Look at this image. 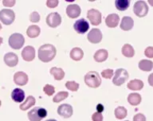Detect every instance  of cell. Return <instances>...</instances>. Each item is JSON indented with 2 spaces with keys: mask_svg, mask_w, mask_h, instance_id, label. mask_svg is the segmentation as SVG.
I'll return each instance as SVG.
<instances>
[{
  "mask_svg": "<svg viewBox=\"0 0 153 121\" xmlns=\"http://www.w3.org/2000/svg\"><path fill=\"white\" fill-rule=\"evenodd\" d=\"M57 54V50L54 45L51 44H45L38 49V56L40 61L42 62H50L55 57Z\"/></svg>",
  "mask_w": 153,
  "mask_h": 121,
  "instance_id": "1",
  "label": "cell"
},
{
  "mask_svg": "<svg viewBox=\"0 0 153 121\" xmlns=\"http://www.w3.org/2000/svg\"><path fill=\"white\" fill-rule=\"evenodd\" d=\"M85 83L89 88H97L101 84V78L97 72L90 71L85 76Z\"/></svg>",
  "mask_w": 153,
  "mask_h": 121,
  "instance_id": "2",
  "label": "cell"
},
{
  "mask_svg": "<svg viewBox=\"0 0 153 121\" xmlns=\"http://www.w3.org/2000/svg\"><path fill=\"white\" fill-rule=\"evenodd\" d=\"M28 119L30 121H41L47 116V111L41 107L33 108L28 112Z\"/></svg>",
  "mask_w": 153,
  "mask_h": 121,
  "instance_id": "3",
  "label": "cell"
},
{
  "mask_svg": "<svg viewBox=\"0 0 153 121\" xmlns=\"http://www.w3.org/2000/svg\"><path fill=\"white\" fill-rule=\"evenodd\" d=\"M25 43V38L21 33H14L10 36L9 45L14 50H19L23 46Z\"/></svg>",
  "mask_w": 153,
  "mask_h": 121,
  "instance_id": "4",
  "label": "cell"
},
{
  "mask_svg": "<svg viewBox=\"0 0 153 121\" xmlns=\"http://www.w3.org/2000/svg\"><path fill=\"white\" fill-rule=\"evenodd\" d=\"M128 77V73L124 69L120 68V69H117V71L115 72V76L113 77V80H112V83L114 84L115 85L120 86L124 82H126Z\"/></svg>",
  "mask_w": 153,
  "mask_h": 121,
  "instance_id": "5",
  "label": "cell"
},
{
  "mask_svg": "<svg viewBox=\"0 0 153 121\" xmlns=\"http://www.w3.org/2000/svg\"><path fill=\"white\" fill-rule=\"evenodd\" d=\"M15 19V14L10 9H2L0 10V21L7 26H9L14 22Z\"/></svg>",
  "mask_w": 153,
  "mask_h": 121,
  "instance_id": "6",
  "label": "cell"
},
{
  "mask_svg": "<svg viewBox=\"0 0 153 121\" xmlns=\"http://www.w3.org/2000/svg\"><path fill=\"white\" fill-rule=\"evenodd\" d=\"M133 11L136 16L139 18H143L146 16L148 13V7L144 1H137L134 4Z\"/></svg>",
  "mask_w": 153,
  "mask_h": 121,
  "instance_id": "7",
  "label": "cell"
},
{
  "mask_svg": "<svg viewBox=\"0 0 153 121\" xmlns=\"http://www.w3.org/2000/svg\"><path fill=\"white\" fill-rule=\"evenodd\" d=\"M87 19L93 26H98L101 23V13L98 10L90 9L87 12Z\"/></svg>",
  "mask_w": 153,
  "mask_h": 121,
  "instance_id": "8",
  "label": "cell"
},
{
  "mask_svg": "<svg viewBox=\"0 0 153 121\" xmlns=\"http://www.w3.org/2000/svg\"><path fill=\"white\" fill-rule=\"evenodd\" d=\"M62 23V17L57 12L50 13L46 17V24L50 27L56 28Z\"/></svg>",
  "mask_w": 153,
  "mask_h": 121,
  "instance_id": "9",
  "label": "cell"
},
{
  "mask_svg": "<svg viewBox=\"0 0 153 121\" xmlns=\"http://www.w3.org/2000/svg\"><path fill=\"white\" fill-rule=\"evenodd\" d=\"M74 28L77 33L83 34L85 33L89 29V24L85 19H81L76 20L74 25Z\"/></svg>",
  "mask_w": 153,
  "mask_h": 121,
  "instance_id": "10",
  "label": "cell"
},
{
  "mask_svg": "<svg viewBox=\"0 0 153 121\" xmlns=\"http://www.w3.org/2000/svg\"><path fill=\"white\" fill-rule=\"evenodd\" d=\"M88 41L93 44H97L100 43L102 40V33L99 29H92L87 36Z\"/></svg>",
  "mask_w": 153,
  "mask_h": 121,
  "instance_id": "11",
  "label": "cell"
},
{
  "mask_svg": "<svg viewBox=\"0 0 153 121\" xmlns=\"http://www.w3.org/2000/svg\"><path fill=\"white\" fill-rule=\"evenodd\" d=\"M73 112H74L73 108L71 105H68V104H63V105H60L57 108V114L63 118H66V119L72 117Z\"/></svg>",
  "mask_w": 153,
  "mask_h": 121,
  "instance_id": "12",
  "label": "cell"
},
{
  "mask_svg": "<svg viewBox=\"0 0 153 121\" xmlns=\"http://www.w3.org/2000/svg\"><path fill=\"white\" fill-rule=\"evenodd\" d=\"M22 57L26 62H32L35 57V50L33 46L28 45L22 51Z\"/></svg>",
  "mask_w": 153,
  "mask_h": 121,
  "instance_id": "13",
  "label": "cell"
},
{
  "mask_svg": "<svg viewBox=\"0 0 153 121\" xmlns=\"http://www.w3.org/2000/svg\"><path fill=\"white\" fill-rule=\"evenodd\" d=\"M14 81L17 85H26L27 82H28V76L24 72H17L14 75Z\"/></svg>",
  "mask_w": 153,
  "mask_h": 121,
  "instance_id": "14",
  "label": "cell"
},
{
  "mask_svg": "<svg viewBox=\"0 0 153 121\" xmlns=\"http://www.w3.org/2000/svg\"><path fill=\"white\" fill-rule=\"evenodd\" d=\"M66 14L70 19H76L81 14V7L76 4L69 5L66 8Z\"/></svg>",
  "mask_w": 153,
  "mask_h": 121,
  "instance_id": "15",
  "label": "cell"
},
{
  "mask_svg": "<svg viewBox=\"0 0 153 121\" xmlns=\"http://www.w3.org/2000/svg\"><path fill=\"white\" fill-rule=\"evenodd\" d=\"M4 62L7 66L14 67L19 63V57L14 53H7L4 56Z\"/></svg>",
  "mask_w": 153,
  "mask_h": 121,
  "instance_id": "16",
  "label": "cell"
},
{
  "mask_svg": "<svg viewBox=\"0 0 153 121\" xmlns=\"http://www.w3.org/2000/svg\"><path fill=\"white\" fill-rule=\"evenodd\" d=\"M120 17L117 14H108L105 19V23L109 28H115L119 24Z\"/></svg>",
  "mask_w": 153,
  "mask_h": 121,
  "instance_id": "17",
  "label": "cell"
},
{
  "mask_svg": "<svg viewBox=\"0 0 153 121\" xmlns=\"http://www.w3.org/2000/svg\"><path fill=\"white\" fill-rule=\"evenodd\" d=\"M134 25L133 19L129 16H124L121 20V23L120 25V27L121 30L124 31H128L132 29Z\"/></svg>",
  "mask_w": 153,
  "mask_h": 121,
  "instance_id": "18",
  "label": "cell"
},
{
  "mask_svg": "<svg viewBox=\"0 0 153 121\" xmlns=\"http://www.w3.org/2000/svg\"><path fill=\"white\" fill-rule=\"evenodd\" d=\"M11 98L14 102L21 103L25 99V93L21 88H14L11 93Z\"/></svg>",
  "mask_w": 153,
  "mask_h": 121,
  "instance_id": "19",
  "label": "cell"
},
{
  "mask_svg": "<svg viewBox=\"0 0 153 121\" xmlns=\"http://www.w3.org/2000/svg\"><path fill=\"white\" fill-rule=\"evenodd\" d=\"M108 56V53L105 49H100L97 50L93 55V58L97 62H105Z\"/></svg>",
  "mask_w": 153,
  "mask_h": 121,
  "instance_id": "20",
  "label": "cell"
},
{
  "mask_svg": "<svg viewBox=\"0 0 153 121\" xmlns=\"http://www.w3.org/2000/svg\"><path fill=\"white\" fill-rule=\"evenodd\" d=\"M128 88H129L130 90L132 91H139L141 90L143 87V82L140 80L138 79H135V80H131L128 83L127 85Z\"/></svg>",
  "mask_w": 153,
  "mask_h": 121,
  "instance_id": "21",
  "label": "cell"
},
{
  "mask_svg": "<svg viewBox=\"0 0 153 121\" xmlns=\"http://www.w3.org/2000/svg\"><path fill=\"white\" fill-rule=\"evenodd\" d=\"M50 73L51 75L53 76L56 81H61L65 77V72L64 70L61 68L57 67H53L50 70Z\"/></svg>",
  "mask_w": 153,
  "mask_h": 121,
  "instance_id": "22",
  "label": "cell"
},
{
  "mask_svg": "<svg viewBox=\"0 0 153 121\" xmlns=\"http://www.w3.org/2000/svg\"><path fill=\"white\" fill-rule=\"evenodd\" d=\"M70 57L74 61H81L84 57V52L83 50H81V48L75 47L70 51Z\"/></svg>",
  "mask_w": 153,
  "mask_h": 121,
  "instance_id": "23",
  "label": "cell"
},
{
  "mask_svg": "<svg viewBox=\"0 0 153 121\" xmlns=\"http://www.w3.org/2000/svg\"><path fill=\"white\" fill-rule=\"evenodd\" d=\"M41 33V29L39 26H35V25H32L30 26L26 30V34L28 36L29 38H34L38 37V35Z\"/></svg>",
  "mask_w": 153,
  "mask_h": 121,
  "instance_id": "24",
  "label": "cell"
},
{
  "mask_svg": "<svg viewBox=\"0 0 153 121\" xmlns=\"http://www.w3.org/2000/svg\"><path fill=\"white\" fill-rule=\"evenodd\" d=\"M141 100H142V98H141V96L139 93H130L128 97V102L131 105H133V106H136V105H140Z\"/></svg>",
  "mask_w": 153,
  "mask_h": 121,
  "instance_id": "25",
  "label": "cell"
},
{
  "mask_svg": "<svg viewBox=\"0 0 153 121\" xmlns=\"http://www.w3.org/2000/svg\"><path fill=\"white\" fill-rule=\"evenodd\" d=\"M36 100L35 98L33 97V96H29L28 97L26 98V100L24 101L21 105H20V109L22 110V111H26V110L30 108L32 106L35 105Z\"/></svg>",
  "mask_w": 153,
  "mask_h": 121,
  "instance_id": "26",
  "label": "cell"
},
{
  "mask_svg": "<svg viewBox=\"0 0 153 121\" xmlns=\"http://www.w3.org/2000/svg\"><path fill=\"white\" fill-rule=\"evenodd\" d=\"M138 66L142 71L149 72L152 69L153 62L152 61H149V60H141L140 62H139Z\"/></svg>",
  "mask_w": 153,
  "mask_h": 121,
  "instance_id": "27",
  "label": "cell"
},
{
  "mask_svg": "<svg viewBox=\"0 0 153 121\" xmlns=\"http://www.w3.org/2000/svg\"><path fill=\"white\" fill-rule=\"evenodd\" d=\"M115 6L118 10L124 11L126 10L130 6V1L129 0H116L115 1Z\"/></svg>",
  "mask_w": 153,
  "mask_h": 121,
  "instance_id": "28",
  "label": "cell"
},
{
  "mask_svg": "<svg viewBox=\"0 0 153 121\" xmlns=\"http://www.w3.org/2000/svg\"><path fill=\"white\" fill-rule=\"evenodd\" d=\"M122 54L126 57H132L135 54V50L130 44H124L122 47Z\"/></svg>",
  "mask_w": 153,
  "mask_h": 121,
  "instance_id": "29",
  "label": "cell"
},
{
  "mask_svg": "<svg viewBox=\"0 0 153 121\" xmlns=\"http://www.w3.org/2000/svg\"><path fill=\"white\" fill-rule=\"evenodd\" d=\"M127 109L123 106H119L117 107L114 111V114L116 118L118 120H123L127 117Z\"/></svg>",
  "mask_w": 153,
  "mask_h": 121,
  "instance_id": "30",
  "label": "cell"
},
{
  "mask_svg": "<svg viewBox=\"0 0 153 121\" xmlns=\"http://www.w3.org/2000/svg\"><path fill=\"white\" fill-rule=\"evenodd\" d=\"M68 97H69V93L68 92L62 91V92L57 93V95L54 96V97L53 98V101L54 103H59L63 100H65V99H66Z\"/></svg>",
  "mask_w": 153,
  "mask_h": 121,
  "instance_id": "31",
  "label": "cell"
},
{
  "mask_svg": "<svg viewBox=\"0 0 153 121\" xmlns=\"http://www.w3.org/2000/svg\"><path fill=\"white\" fill-rule=\"evenodd\" d=\"M65 87L72 92H76L79 88V84L75 81H67L65 83Z\"/></svg>",
  "mask_w": 153,
  "mask_h": 121,
  "instance_id": "32",
  "label": "cell"
},
{
  "mask_svg": "<svg viewBox=\"0 0 153 121\" xmlns=\"http://www.w3.org/2000/svg\"><path fill=\"white\" fill-rule=\"evenodd\" d=\"M43 91L44 93L48 96H52L53 95V93H55V88L53 85H45L43 88Z\"/></svg>",
  "mask_w": 153,
  "mask_h": 121,
  "instance_id": "33",
  "label": "cell"
},
{
  "mask_svg": "<svg viewBox=\"0 0 153 121\" xmlns=\"http://www.w3.org/2000/svg\"><path fill=\"white\" fill-rule=\"evenodd\" d=\"M101 76L105 79H111L113 76V70L111 69H107L101 72Z\"/></svg>",
  "mask_w": 153,
  "mask_h": 121,
  "instance_id": "34",
  "label": "cell"
},
{
  "mask_svg": "<svg viewBox=\"0 0 153 121\" xmlns=\"http://www.w3.org/2000/svg\"><path fill=\"white\" fill-rule=\"evenodd\" d=\"M40 14H38V12H32L30 14V21L32 22H38L40 21Z\"/></svg>",
  "mask_w": 153,
  "mask_h": 121,
  "instance_id": "35",
  "label": "cell"
},
{
  "mask_svg": "<svg viewBox=\"0 0 153 121\" xmlns=\"http://www.w3.org/2000/svg\"><path fill=\"white\" fill-rule=\"evenodd\" d=\"M144 55L147 57L149 58H153V47L152 46H148L144 50Z\"/></svg>",
  "mask_w": 153,
  "mask_h": 121,
  "instance_id": "36",
  "label": "cell"
},
{
  "mask_svg": "<svg viewBox=\"0 0 153 121\" xmlns=\"http://www.w3.org/2000/svg\"><path fill=\"white\" fill-rule=\"evenodd\" d=\"M103 117L102 114L101 113H99V112H94L92 116V120L93 121H103Z\"/></svg>",
  "mask_w": 153,
  "mask_h": 121,
  "instance_id": "37",
  "label": "cell"
},
{
  "mask_svg": "<svg viewBox=\"0 0 153 121\" xmlns=\"http://www.w3.org/2000/svg\"><path fill=\"white\" fill-rule=\"evenodd\" d=\"M58 1L57 0H48L46 2V6L49 8H55L58 5Z\"/></svg>",
  "mask_w": 153,
  "mask_h": 121,
  "instance_id": "38",
  "label": "cell"
},
{
  "mask_svg": "<svg viewBox=\"0 0 153 121\" xmlns=\"http://www.w3.org/2000/svg\"><path fill=\"white\" fill-rule=\"evenodd\" d=\"M133 121H146V117L142 113H138L134 116Z\"/></svg>",
  "mask_w": 153,
  "mask_h": 121,
  "instance_id": "39",
  "label": "cell"
},
{
  "mask_svg": "<svg viewBox=\"0 0 153 121\" xmlns=\"http://www.w3.org/2000/svg\"><path fill=\"white\" fill-rule=\"evenodd\" d=\"M15 2L16 1H14V0H4V1H2V3L4 5L5 7H14V4H15Z\"/></svg>",
  "mask_w": 153,
  "mask_h": 121,
  "instance_id": "40",
  "label": "cell"
},
{
  "mask_svg": "<svg viewBox=\"0 0 153 121\" xmlns=\"http://www.w3.org/2000/svg\"><path fill=\"white\" fill-rule=\"evenodd\" d=\"M97 112L101 113V112L104 111V106H103L101 104H99V105H97Z\"/></svg>",
  "mask_w": 153,
  "mask_h": 121,
  "instance_id": "41",
  "label": "cell"
},
{
  "mask_svg": "<svg viewBox=\"0 0 153 121\" xmlns=\"http://www.w3.org/2000/svg\"><path fill=\"white\" fill-rule=\"evenodd\" d=\"M148 83H149L151 86L153 87V73L150 74L149 76H148Z\"/></svg>",
  "mask_w": 153,
  "mask_h": 121,
  "instance_id": "42",
  "label": "cell"
},
{
  "mask_svg": "<svg viewBox=\"0 0 153 121\" xmlns=\"http://www.w3.org/2000/svg\"><path fill=\"white\" fill-rule=\"evenodd\" d=\"M148 2H149V4H151L153 7V1H152V0H149V1H148Z\"/></svg>",
  "mask_w": 153,
  "mask_h": 121,
  "instance_id": "43",
  "label": "cell"
},
{
  "mask_svg": "<svg viewBox=\"0 0 153 121\" xmlns=\"http://www.w3.org/2000/svg\"><path fill=\"white\" fill-rule=\"evenodd\" d=\"M2 42H3V39H2V37H0V45H1V44L2 43Z\"/></svg>",
  "mask_w": 153,
  "mask_h": 121,
  "instance_id": "44",
  "label": "cell"
},
{
  "mask_svg": "<svg viewBox=\"0 0 153 121\" xmlns=\"http://www.w3.org/2000/svg\"><path fill=\"white\" fill-rule=\"evenodd\" d=\"M45 121H57V120H54V119H50V120H45Z\"/></svg>",
  "mask_w": 153,
  "mask_h": 121,
  "instance_id": "45",
  "label": "cell"
},
{
  "mask_svg": "<svg viewBox=\"0 0 153 121\" xmlns=\"http://www.w3.org/2000/svg\"><path fill=\"white\" fill-rule=\"evenodd\" d=\"M2 30V25L0 24V30Z\"/></svg>",
  "mask_w": 153,
  "mask_h": 121,
  "instance_id": "46",
  "label": "cell"
},
{
  "mask_svg": "<svg viewBox=\"0 0 153 121\" xmlns=\"http://www.w3.org/2000/svg\"><path fill=\"white\" fill-rule=\"evenodd\" d=\"M1 105H2V102H1V100H0V106H1Z\"/></svg>",
  "mask_w": 153,
  "mask_h": 121,
  "instance_id": "47",
  "label": "cell"
},
{
  "mask_svg": "<svg viewBox=\"0 0 153 121\" xmlns=\"http://www.w3.org/2000/svg\"><path fill=\"white\" fill-rule=\"evenodd\" d=\"M124 121H128V120H124Z\"/></svg>",
  "mask_w": 153,
  "mask_h": 121,
  "instance_id": "48",
  "label": "cell"
}]
</instances>
